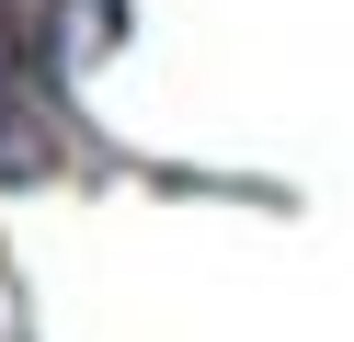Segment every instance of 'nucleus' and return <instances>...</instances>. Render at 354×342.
I'll return each mask as SVG.
<instances>
[{
  "instance_id": "nucleus-1",
  "label": "nucleus",
  "mask_w": 354,
  "mask_h": 342,
  "mask_svg": "<svg viewBox=\"0 0 354 342\" xmlns=\"http://www.w3.org/2000/svg\"><path fill=\"white\" fill-rule=\"evenodd\" d=\"M35 171H57V114L35 103L24 57H12V23H0V182H35Z\"/></svg>"
}]
</instances>
